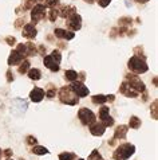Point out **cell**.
<instances>
[{
  "label": "cell",
  "mask_w": 158,
  "mask_h": 160,
  "mask_svg": "<svg viewBox=\"0 0 158 160\" xmlns=\"http://www.w3.org/2000/svg\"><path fill=\"white\" fill-rule=\"evenodd\" d=\"M6 41L8 42V44H11V46H14V44L16 43V39H15L14 37H12V38H11V37H8V38L6 39Z\"/></svg>",
  "instance_id": "cell-34"
},
{
  "label": "cell",
  "mask_w": 158,
  "mask_h": 160,
  "mask_svg": "<svg viewBox=\"0 0 158 160\" xmlns=\"http://www.w3.org/2000/svg\"><path fill=\"white\" fill-rule=\"evenodd\" d=\"M105 131H106V127H105L102 122L95 121L93 125H90V132H91V135H94V136H102Z\"/></svg>",
  "instance_id": "cell-14"
},
{
  "label": "cell",
  "mask_w": 158,
  "mask_h": 160,
  "mask_svg": "<svg viewBox=\"0 0 158 160\" xmlns=\"http://www.w3.org/2000/svg\"><path fill=\"white\" fill-rule=\"evenodd\" d=\"M34 2H42V0H34Z\"/></svg>",
  "instance_id": "cell-40"
},
{
  "label": "cell",
  "mask_w": 158,
  "mask_h": 160,
  "mask_svg": "<svg viewBox=\"0 0 158 160\" xmlns=\"http://www.w3.org/2000/svg\"><path fill=\"white\" fill-rule=\"evenodd\" d=\"M59 100L60 102H63V104L66 105H77L78 102H79V98L77 97V94L72 92V89L71 86H63V88H60V90H59Z\"/></svg>",
  "instance_id": "cell-1"
},
{
  "label": "cell",
  "mask_w": 158,
  "mask_h": 160,
  "mask_svg": "<svg viewBox=\"0 0 158 160\" xmlns=\"http://www.w3.org/2000/svg\"><path fill=\"white\" fill-rule=\"evenodd\" d=\"M55 94H56V89H55V88H51L50 90L46 93V96L48 97V98H52V97H54Z\"/></svg>",
  "instance_id": "cell-30"
},
{
  "label": "cell",
  "mask_w": 158,
  "mask_h": 160,
  "mask_svg": "<svg viewBox=\"0 0 158 160\" xmlns=\"http://www.w3.org/2000/svg\"><path fill=\"white\" fill-rule=\"evenodd\" d=\"M109 113H110V108L109 106H102V108L99 109V118L100 120H103L105 117H107L109 116Z\"/></svg>",
  "instance_id": "cell-25"
},
{
  "label": "cell",
  "mask_w": 158,
  "mask_h": 160,
  "mask_svg": "<svg viewBox=\"0 0 158 160\" xmlns=\"http://www.w3.org/2000/svg\"><path fill=\"white\" fill-rule=\"evenodd\" d=\"M64 78L70 82H74L78 79V73L75 70H67V72H64Z\"/></svg>",
  "instance_id": "cell-20"
},
{
  "label": "cell",
  "mask_w": 158,
  "mask_h": 160,
  "mask_svg": "<svg viewBox=\"0 0 158 160\" xmlns=\"http://www.w3.org/2000/svg\"><path fill=\"white\" fill-rule=\"evenodd\" d=\"M91 101H93L95 105H102V104H105V102L107 101V97L102 96V94H98V96H94L93 98H91Z\"/></svg>",
  "instance_id": "cell-22"
},
{
  "label": "cell",
  "mask_w": 158,
  "mask_h": 160,
  "mask_svg": "<svg viewBox=\"0 0 158 160\" xmlns=\"http://www.w3.org/2000/svg\"><path fill=\"white\" fill-rule=\"evenodd\" d=\"M74 14H77V8L74 6H63L58 10V16L63 18V19H67Z\"/></svg>",
  "instance_id": "cell-10"
},
{
  "label": "cell",
  "mask_w": 158,
  "mask_h": 160,
  "mask_svg": "<svg viewBox=\"0 0 158 160\" xmlns=\"http://www.w3.org/2000/svg\"><path fill=\"white\" fill-rule=\"evenodd\" d=\"M23 32H21V35H23L24 38H27V39H34L35 37H36V28L34 27V23H28V24H26L24 26V28L21 30Z\"/></svg>",
  "instance_id": "cell-12"
},
{
  "label": "cell",
  "mask_w": 158,
  "mask_h": 160,
  "mask_svg": "<svg viewBox=\"0 0 158 160\" xmlns=\"http://www.w3.org/2000/svg\"><path fill=\"white\" fill-rule=\"evenodd\" d=\"M129 69L135 74H141V73H146L149 68L146 62H145V58H139L138 55H134L129 61Z\"/></svg>",
  "instance_id": "cell-4"
},
{
  "label": "cell",
  "mask_w": 158,
  "mask_h": 160,
  "mask_svg": "<svg viewBox=\"0 0 158 160\" xmlns=\"http://www.w3.org/2000/svg\"><path fill=\"white\" fill-rule=\"evenodd\" d=\"M7 160H11V159H7Z\"/></svg>",
  "instance_id": "cell-43"
},
{
  "label": "cell",
  "mask_w": 158,
  "mask_h": 160,
  "mask_svg": "<svg viewBox=\"0 0 158 160\" xmlns=\"http://www.w3.org/2000/svg\"><path fill=\"white\" fill-rule=\"evenodd\" d=\"M71 89H72V92L75 93L78 97H86L90 93L89 88L85 86V85H83V82L78 81V79H77V81H74V82H71Z\"/></svg>",
  "instance_id": "cell-8"
},
{
  "label": "cell",
  "mask_w": 158,
  "mask_h": 160,
  "mask_svg": "<svg viewBox=\"0 0 158 160\" xmlns=\"http://www.w3.org/2000/svg\"><path fill=\"white\" fill-rule=\"evenodd\" d=\"M78 117H79V120H81V122L83 124V125H89V127H90V125H93V124L96 121L95 114L91 112L90 109H87V108L79 109Z\"/></svg>",
  "instance_id": "cell-5"
},
{
  "label": "cell",
  "mask_w": 158,
  "mask_h": 160,
  "mask_svg": "<svg viewBox=\"0 0 158 160\" xmlns=\"http://www.w3.org/2000/svg\"><path fill=\"white\" fill-rule=\"evenodd\" d=\"M46 10H47V7L43 6V4H36V6H34L32 11H31L32 23H38V22H40L43 18L46 16Z\"/></svg>",
  "instance_id": "cell-6"
},
{
  "label": "cell",
  "mask_w": 158,
  "mask_h": 160,
  "mask_svg": "<svg viewBox=\"0 0 158 160\" xmlns=\"http://www.w3.org/2000/svg\"><path fill=\"white\" fill-rule=\"evenodd\" d=\"M31 152L35 153V155H46V153H48V151H47V148H44V147L35 145V147H32Z\"/></svg>",
  "instance_id": "cell-23"
},
{
  "label": "cell",
  "mask_w": 158,
  "mask_h": 160,
  "mask_svg": "<svg viewBox=\"0 0 158 160\" xmlns=\"http://www.w3.org/2000/svg\"><path fill=\"white\" fill-rule=\"evenodd\" d=\"M7 75H8V82H11L12 79H14V77H11V70H8L7 72Z\"/></svg>",
  "instance_id": "cell-35"
},
{
  "label": "cell",
  "mask_w": 158,
  "mask_h": 160,
  "mask_svg": "<svg viewBox=\"0 0 158 160\" xmlns=\"http://www.w3.org/2000/svg\"><path fill=\"white\" fill-rule=\"evenodd\" d=\"M55 37H58L60 39H66V41H70V39H72L75 37V34L71 32V31H66V30H62V28H56L54 31Z\"/></svg>",
  "instance_id": "cell-16"
},
{
  "label": "cell",
  "mask_w": 158,
  "mask_h": 160,
  "mask_svg": "<svg viewBox=\"0 0 158 160\" xmlns=\"http://www.w3.org/2000/svg\"><path fill=\"white\" fill-rule=\"evenodd\" d=\"M85 2H86V3H89V4H91V3H94L95 0H85Z\"/></svg>",
  "instance_id": "cell-39"
},
{
  "label": "cell",
  "mask_w": 158,
  "mask_h": 160,
  "mask_svg": "<svg viewBox=\"0 0 158 160\" xmlns=\"http://www.w3.org/2000/svg\"><path fill=\"white\" fill-rule=\"evenodd\" d=\"M129 127L131 128V129H138L139 127H141V120H139L138 117H130V121H129Z\"/></svg>",
  "instance_id": "cell-21"
},
{
  "label": "cell",
  "mask_w": 158,
  "mask_h": 160,
  "mask_svg": "<svg viewBox=\"0 0 158 160\" xmlns=\"http://www.w3.org/2000/svg\"><path fill=\"white\" fill-rule=\"evenodd\" d=\"M56 18H58V10L56 8H50L48 10V19L51 22H55Z\"/></svg>",
  "instance_id": "cell-27"
},
{
  "label": "cell",
  "mask_w": 158,
  "mask_h": 160,
  "mask_svg": "<svg viewBox=\"0 0 158 160\" xmlns=\"http://www.w3.org/2000/svg\"><path fill=\"white\" fill-rule=\"evenodd\" d=\"M107 97V101H110V102H113L114 100H115V97H114V96H106Z\"/></svg>",
  "instance_id": "cell-37"
},
{
  "label": "cell",
  "mask_w": 158,
  "mask_h": 160,
  "mask_svg": "<svg viewBox=\"0 0 158 160\" xmlns=\"http://www.w3.org/2000/svg\"><path fill=\"white\" fill-rule=\"evenodd\" d=\"M36 54H38L36 46L31 42L26 43V57H32V55H36Z\"/></svg>",
  "instance_id": "cell-18"
},
{
  "label": "cell",
  "mask_w": 158,
  "mask_h": 160,
  "mask_svg": "<svg viewBox=\"0 0 158 160\" xmlns=\"http://www.w3.org/2000/svg\"><path fill=\"white\" fill-rule=\"evenodd\" d=\"M28 77H30V79L38 81V79H40L42 73H40V70L39 69H30L28 70Z\"/></svg>",
  "instance_id": "cell-19"
},
{
  "label": "cell",
  "mask_w": 158,
  "mask_h": 160,
  "mask_svg": "<svg viewBox=\"0 0 158 160\" xmlns=\"http://www.w3.org/2000/svg\"><path fill=\"white\" fill-rule=\"evenodd\" d=\"M135 2H138V3H146V2H149V0H135Z\"/></svg>",
  "instance_id": "cell-38"
},
{
  "label": "cell",
  "mask_w": 158,
  "mask_h": 160,
  "mask_svg": "<svg viewBox=\"0 0 158 160\" xmlns=\"http://www.w3.org/2000/svg\"><path fill=\"white\" fill-rule=\"evenodd\" d=\"M28 69H30V61H23V62H20V66H19V73L21 74H24V73H27L28 72Z\"/></svg>",
  "instance_id": "cell-24"
},
{
  "label": "cell",
  "mask_w": 158,
  "mask_h": 160,
  "mask_svg": "<svg viewBox=\"0 0 158 160\" xmlns=\"http://www.w3.org/2000/svg\"><path fill=\"white\" fill-rule=\"evenodd\" d=\"M87 160H103V158L100 156V153L98 152V151L94 149L93 152H91V155L89 156V159H87Z\"/></svg>",
  "instance_id": "cell-28"
},
{
  "label": "cell",
  "mask_w": 158,
  "mask_h": 160,
  "mask_svg": "<svg viewBox=\"0 0 158 160\" xmlns=\"http://www.w3.org/2000/svg\"><path fill=\"white\" fill-rule=\"evenodd\" d=\"M75 159V153L72 152H63L59 155V160H74Z\"/></svg>",
  "instance_id": "cell-26"
},
{
  "label": "cell",
  "mask_w": 158,
  "mask_h": 160,
  "mask_svg": "<svg viewBox=\"0 0 158 160\" xmlns=\"http://www.w3.org/2000/svg\"><path fill=\"white\" fill-rule=\"evenodd\" d=\"M44 90L40 88H34L31 93H30V98H31V101L34 102H40L43 100V97H44Z\"/></svg>",
  "instance_id": "cell-13"
},
{
  "label": "cell",
  "mask_w": 158,
  "mask_h": 160,
  "mask_svg": "<svg viewBox=\"0 0 158 160\" xmlns=\"http://www.w3.org/2000/svg\"><path fill=\"white\" fill-rule=\"evenodd\" d=\"M0 156H2V151H0Z\"/></svg>",
  "instance_id": "cell-41"
},
{
  "label": "cell",
  "mask_w": 158,
  "mask_h": 160,
  "mask_svg": "<svg viewBox=\"0 0 158 160\" xmlns=\"http://www.w3.org/2000/svg\"><path fill=\"white\" fill-rule=\"evenodd\" d=\"M126 78H127V79H126L127 83H129V85L133 88L137 93H142V92H145V83L138 78V75L129 74Z\"/></svg>",
  "instance_id": "cell-7"
},
{
  "label": "cell",
  "mask_w": 158,
  "mask_h": 160,
  "mask_svg": "<svg viewBox=\"0 0 158 160\" xmlns=\"http://www.w3.org/2000/svg\"><path fill=\"white\" fill-rule=\"evenodd\" d=\"M79 160H83V159H79Z\"/></svg>",
  "instance_id": "cell-42"
},
{
  "label": "cell",
  "mask_w": 158,
  "mask_h": 160,
  "mask_svg": "<svg viewBox=\"0 0 158 160\" xmlns=\"http://www.w3.org/2000/svg\"><path fill=\"white\" fill-rule=\"evenodd\" d=\"M4 155H6V156H11V155H12V151H11V149H6Z\"/></svg>",
  "instance_id": "cell-36"
},
{
  "label": "cell",
  "mask_w": 158,
  "mask_h": 160,
  "mask_svg": "<svg viewBox=\"0 0 158 160\" xmlns=\"http://www.w3.org/2000/svg\"><path fill=\"white\" fill-rule=\"evenodd\" d=\"M24 57L20 54L19 51H16L14 50L11 52V55H10V58H8V65L10 66H15V65H20V62L23 61Z\"/></svg>",
  "instance_id": "cell-15"
},
{
  "label": "cell",
  "mask_w": 158,
  "mask_h": 160,
  "mask_svg": "<svg viewBox=\"0 0 158 160\" xmlns=\"http://www.w3.org/2000/svg\"><path fill=\"white\" fill-rule=\"evenodd\" d=\"M44 6L47 8H55V7L59 6V0H46Z\"/></svg>",
  "instance_id": "cell-29"
},
{
  "label": "cell",
  "mask_w": 158,
  "mask_h": 160,
  "mask_svg": "<svg viewBox=\"0 0 158 160\" xmlns=\"http://www.w3.org/2000/svg\"><path fill=\"white\" fill-rule=\"evenodd\" d=\"M82 26V18L78 14H74L70 18H67V27L72 31H78Z\"/></svg>",
  "instance_id": "cell-9"
},
{
  "label": "cell",
  "mask_w": 158,
  "mask_h": 160,
  "mask_svg": "<svg viewBox=\"0 0 158 160\" xmlns=\"http://www.w3.org/2000/svg\"><path fill=\"white\" fill-rule=\"evenodd\" d=\"M127 131H129V127H127V125H119L115 129V132H114V139H115V140H118V139H119V140L121 139H125Z\"/></svg>",
  "instance_id": "cell-17"
},
{
  "label": "cell",
  "mask_w": 158,
  "mask_h": 160,
  "mask_svg": "<svg viewBox=\"0 0 158 160\" xmlns=\"http://www.w3.org/2000/svg\"><path fill=\"white\" fill-rule=\"evenodd\" d=\"M96 2H98V4H99V6L100 7H107L109 6V4H110V0H96Z\"/></svg>",
  "instance_id": "cell-33"
},
{
  "label": "cell",
  "mask_w": 158,
  "mask_h": 160,
  "mask_svg": "<svg viewBox=\"0 0 158 160\" xmlns=\"http://www.w3.org/2000/svg\"><path fill=\"white\" fill-rule=\"evenodd\" d=\"M119 92L122 93V94H125L126 97H131V98H134V97H137V96L139 94V93H137L133 88L129 85V83H127V81H125V82L121 85Z\"/></svg>",
  "instance_id": "cell-11"
},
{
  "label": "cell",
  "mask_w": 158,
  "mask_h": 160,
  "mask_svg": "<svg viewBox=\"0 0 158 160\" xmlns=\"http://www.w3.org/2000/svg\"><path fill=\"white\" fill-rule=\"evenodd\" d=\"M134 151H135V147L133 144H129V143L121 144L117 148V151H114L113 158L115 160H127L134 153Z\"/></svg>",
  "instance_id": "cell-3"
},
{
  "label": "cell",
  "mask_w": 158,
  "mask_h": 160,
  "mask_svg": "<svg viewBox=\"0 0 158 160\" xmlns=\"http://www.w3.org/2000/svg\"><path fill=\"white\" fill-rule=\"evenodd\" d=\"M36 141H38V140L35 139L34 136H28V137H27V144H28V145H34V144H36Z\"/></svg>",
  "instance_id": "cell-32"
},
{
  "label": "cell",
  "mask_w": 158,
  "mask_h": 160,
  "mask_svg": "<svg viewBox=\"0 0 158 160\" xmlns=\"http://www.w3.org/2000/svg\"><path fill=\"white\" fill-rule=\"evenodd\" d=\"M62 61V55H60L59 50H54L50 55H46L43 62L47 69H50L51 72H59V63Z\"/></svg>",
  "instance_id": "cell-2"
},
{
  "label": "cell",
  "mask_w": 158,
  "mask_h": 160,
  "mask_svg": "<svg viewBox=\"0 0 158 160\" xmlns=\"http://www.w3.org/2000/svg\"><path fill=\"white\" fill-rule=\"evenodd\" d=\"M157 105H158L157 101L153 102V118H154V120H157V117H158V114H157Z\"/></svg>",
  "instance_id": "cell-31"
}]
</instances>
